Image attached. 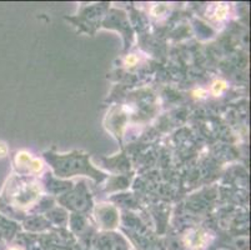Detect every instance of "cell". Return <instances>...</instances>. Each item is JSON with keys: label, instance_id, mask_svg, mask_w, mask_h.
Listing matches in <instances>:
<instances>
[{"label": "cell", "instance_id": "cell-1", "mask_svg": "<svg viewBox=\"0 0 251 250\" xmlns=\"http://www.w3.org/2000/svg\"><path fill=\"white\" fill-rule=\"evenodd\" d=\"M6 154V146L5 144L0 143V157H4Z\"/></svg>", "mask_w": 251, "mask_h": 250}]
</instances>
